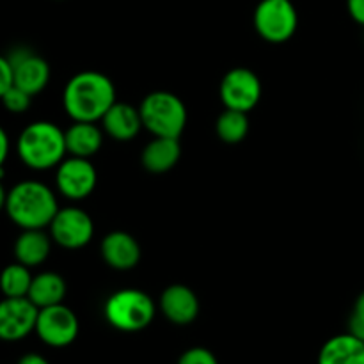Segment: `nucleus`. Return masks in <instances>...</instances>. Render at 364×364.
Wrapping results in <instances>:
<instances>
[{
	"label": "nucleus",
	"instance_id": "obj_1",
	"mask_svg": "<svg viewBox=\"0 0 364 364\" xmlns=\"http://www.w3.org/2000/svg\"><path fill=\"white\" fill-rule=\"evenodd\" d=\"M116 103V85L100 71H80L68 80L63 107L73 121L98 123Z\"/></svg>",
	"mask_w": 364,
	"mask_h": 364
},
{
	"label": "nucleus",
	"instance_id": "obj_2",
	"mask_svg": "<svg viewBox=\"0 0 364 364\" xmlns=\"http://www.w3.org/2000/svg\"><path fill=\"white\" fill-rule=\"evenodd\" d=\"M57 212L55 192L43 181H18L7 191L6 213L20 230H46Z\"/></svg>",
	"mask_w": 364,
	"mask_h": 364
},
{
	"label": "nucleus",
	"instance_id": "obj_3",
	"mask_svg": "<svg viewBox=\"0 0 364 364\" xmlns=\"http://www.w3.org/2000/svg\"><path fill=\"white\" fill-rule=\"evenodd\" d=\"M16 153L28 169H53L66 159L64 130L52 121H34L18 135Z\"/></svg>",
	"mask_w": 364,
	"mask_h": 364
},
{
	"label": "nucleus",
	"instance_id": "obj_4",
	"mask_svg": "<svg viewBox=\"0 0 364 364\" xmlns=\"http://www.w3.org/2000/svg\"><path fill=\"white\" fill-rule=\"evenodd\" d=\"M107 323L121 333H139L151 326L156 315L155 301L137 288H123L107 299L103 308Z\"/></svg>",
	"mask_w": 364,
	"mask_h": 364
},
{
	"label": "nucleus",
	"instance_id": "obj_5",
	"mask_svg": "<svg viewBox=\"0 0 364 364\" xmlns=\"http://www.w3.org/2000/svg\"><path fill=\"white\" fill-rule=\"evenodd\" d=\"M142 127L153 137L180 139L187 127V107L180 96L169 91H153L139 107Z\"/></svg>",
	"mask_w": 364,
	"mask_h": 364
},
{
	"label": "nucleus",
	"instance_id": "obj_6",
	"mask_svg": "<svg viewBox=\"0 0 364 364\" xmlns=\"http://www.w3.org/2000/svg\"><path fill=\"white\" fill-rule=\"evenodd\" d=\"M299 14L291 0H262L255 9V28L265 41L279 45L297 32Z\"/></svg>",
	"mask_w": 364,
	"mask_h": 364
},
{
	"label": "nucleus",
	"instance_id": "obj_7",
	"mask_svg": "<svg viewBox=\"0 0 364 364\" xmlns=\"http://www.w3.org/2000/svg\"><path fill=\"white\" fill-rule=\"evenodd\" d=\"M78 329L80 323L73 309L64 304H55L39 309L34 333L48 347L64 348L77 340Z\"/></svg>",
	"mask_w": 364,
	"mask_h": 364
},
{
	"label": "nucleus",
	"instance_id": "obj_8",
	"mask_svg": "<svg viewBox=\"0 0 364 364\" xmlns=\"http://www.w3.org/2000/svg\"><path fill=\"white\" fill-rule=\"evenodd\" d=\"M50 237L64 249H82L95 237V223L85 210L78 206L59 208L48 226Z\"/></svg>",
	"mask_w": 364,
	"mask_h": 364
},
{
	"label": "nucleus",
	"instance_id": "obj_9",
	"mask_svg": "<svg viewBox=\"0 0 364 364\" xmlns=\"http://www.w3.org/2000/svg\"><path fill=\"white\" fill-rule=\"evenodd\" d=\"M96 183H98V174L91 159L70 155L55 167L57 191L70 201H82L91 196Z\"/></svg>",
	"mask_w": 364,
	"mask_h": 364
},
{
	"label": "nucleus",
	"instance_id": "obj_10",
	"mask_svg": "<svg viewBox=\"0 0 364 364\" xmlns=\"http://www.w3.org/2000/svg\"><path fill=\"white\" fill-rule=\"evenodd\" d=\"M219 96L226 109L249 112L262 98V82L249 68H233L220 80Z\"/></svg>",
	"mask_w": 364,
	"mask_h": 364
},
{
	"label": "nucleus",
	"instance_id": "obj_11",
	"mask_svg": "<svg viewBox=\"0 0 364 364\" xmlns=\"http://www.w3.org/2000/svg\"><path fill=\"white\" fill-rule=\"evenodd\" d=\"M13 68V84L31 96L39 95L50 82V66L46 59L27 46H16L7 53Z\"/></svg>",
	"mask_w": 364,
	"mask_h": 364
},
{
	"label": "nucleus",
	"instance_id": "obj_12",
	"mask_svg": "<svg viewBox=\"0 0 364 364\" xmlns=\"http://www.w3.org/2000/svg\"><path fill=\"white\" fill-rule=\"evenodd\" d=\"M39 308L28 297H4L0 301V340L20 341L36 331Z\"/></svg>",
	"mask_w": 364,
	"mask_h": 364
},
{
	"label": "nucleus",
	"instance_id": "obj_13",
	"mask_svg": "<svg viewBox=\"0 0 364 364\" xmlns=\"http://www.w3.org/2000/svg\"><path fill=\"white\" fill-rule=\"evenodd\" d=\"M159 308L174 326H188L199 315V299L192 288L185 284H171L160 295Z\"/></svg>",
	"mask_w": 364,
	"mask_h": 364
},
{
	"label": "nucleus",
	"instance_id": "obj_14",
	"mask_svg": "<svg viewBox=\"0 0 364 364\" xmlns=\"http://www.w3.org/2000/svg\"><path fill=\"white\" fill-rule=\"evenodd\" d=\"M141 245L127 231H112L102 240V258L110 269L132 270L141 262Z\"/></svg>",
	"mask_w": 364,
	"mask_h": 364
},
{
	"label": "nucleus",
	"instance_id": "obj_15",
	"mask_svg": "<svg viewBox=\"0 0 364 364\" xmlns=\"http://www.w3.org/2000/svg\"><path fill=\"white\" fill-rule=\"evenodd\" d=\"M102 128L114 141L128 142L137 137L141 128L144 127H142L141 112L137 107L116 102L102 117Z\"/></svg>",
	"mask_w": 364,
	"mask_h": 364
},
{
	"label": "nucleus",
	"instance_id": "obj_16",
	"mask_svg": "<svg viewBox=\"0 0 364 364\" xmlns=\"http://www.w3.org/2000/svg\"><path fill=\"white\" fill-rule=\"evenodd\" d=\"M52 237L45 230H21L13 245L14 258L28 269L43 265L52 251Z\"/></svg>",
	"mask_w": 364,
	"mask_h": 364
},
{
	"label": "nucleus",
	"instance_id": "obj_17",
	"mask_svg": "<svg viewBox=\"0 0 364 364\" xmlns=\"http://www.w3.org/2000/svg\"><path fill=\"white\" fill-rule=\"evenodd\" d=\"M64 137H66L68 155L91 159L102 149L103 128L89 121H73V124L64 130Z\"/></svg>",
	"mask_w": 364,
	"mask_h": 364
},
{
	"label": "nucleus",
	"instance_id": "obj_18",
	"mask_svg": "<svg viewBox=\"0 0 364 364\" xmlns=\"http://www.w3.org/2000/svg\"><path fill=\"white\" fill-rule=\"evenodd\" d=\"M318 364H364V340L352 333L333 336L320 348Z\"/></svg>",
	"mask_w": 364,
	"mask_h": 364
},
{
	"label": "nucleus",
	"instance_id": "obj_19",
	"mask_svg": "<svg viewBox=\"0 0 364 364\" xmlns=\"http://www.w3.org/2000/svg\"><path fill=\"white\" fill-rule=\"evenodd\" d=\"M181 156V146L178 139L155 137L144 146L141 162L148 173L164 174L173 169Z\"/></svg>",
	"mask_w": 364,
	"mask_h": 364
},
{
	"label": "nucleus",
	"instance_id": "obj_20",
	"mask_svg": "<svg viewBox=\"0 0 364 364\" xmlns=\"http://www.w3.org/2000/svg\"><path fill=\"white\" fill-rule=\"evenodd\" d=\"M66 281L57 272H41L32 277L31 290L27 297L36 308L43 309L48 306L63 304L66 297Z\"/></svg>",
	"mask_w": 364,
	"mask_h": 364
},
{
	"label": "nucleus",
	"instance_id": "obj_21",
	"mask_svg": "<svg viewBox=\"0 0 364 364\" xmlns=\"http://www.w3.org/2000/svg\"><path fill=\"white\" fill-rule=\"evenodd\" d=\"M217 135L226 144H238L244 141L249 134V117L247 112L242 110L226 109L219 116L215 124Z\"/></svg>",
	"mask_w": 364,
	"mask_h": 364
},
{
	"label": "nucleus",
	"instance_id": "obj_22",
	"mask_svg": "<svg viewBox=\"0 0 364 364\" xmlns=\"http://www.w3.org/2000/svg\"><path fill=\"white\" fill-rule=\"evenodd\" d=\"M31 269L14 262L0 272V291L4 297H27L32 284Z\"/></svg>",
	"mask_w": 364,
	"mask_h": 364
},
{
	"label": "nucleus",
	"instance_id": "obj_23",
	"mask_svg": "<svg viewBox=\"0 0 364 364\" xmlns=\"http://www.w3.org/2000/svg\"><path fill=\"white\" fill-rule=\"evenodd\" d=\"M0 102H2L4 109H6L7 112L23 114L27 112L28 107H31L32 96L28 95L27 91H23V89L16 87V85L13 84L9 89H7L6 95L0 98Z\"/></svg>",
	"mask_w": 364,
	"mask_h": 364
},
{
	"label": "nucleus",
	"instance_id": "obj_24",
	"mask_svg": "<svg viewBox=\"0 0 364 364\" xmlns=\"http://www.w3.org/2000/svg\"><path fill=\"white\" fill-rule=\"evenodd\" d=\"M178 364H219L215 354L205 347H192L178 359Z\"/></svg>",
	"mask_w": 364,
	"mask_h": 364
},
{
	"label": "nucleus",
	"instance_id": "obj_25",
	"mask_svg": "<svg viewBox=\"0 0 364 364\" xmlns=\"http://www.w3.org/2000/svg\"><path fill=\"white\" fill-rule=\"evenodd\" d=\"M348 333L364 340V291L354 302V309L348 320Z\"/></svg>",
	"mask_w": 364,
	"mask_h": 364
},
{
	"label": "nucleus",
	"instance_id": "obj_26",
	"mask_svg": "<svg viewBox=\"0 0 364 364\" xmlns=\"http://www.w3.org/2000/svg\"><path fill=\"white\" fill-rule=\"evenodd\" d=\"M13 85V68H11L7 55H0V98Z\"/></svg>",
	"mask_w": 364,
	"mask_h": 364
},
{
	"label": "nucleus",
	"instance_id": "obj_27",
	"mask_svg": "<svg viewBox=\"0 0 364 364\" xmlns=\"http://www.w3.org/2000/svg\"><path fill=\"white\" fill-rule=\"evenodd\" d=\"M347 9L352 20L364 27V0H347Z\"/></svg>",
	"mask_w": 364,
	"mask_h": 364
},
{
	"label": "nucleus",
	"instance_id": "obj_28",
	"mask_svg": "<svg viewBox=\"0 0 364 364\" xmlns=\"http://www.w3.org/2000/svg\"><path fill=\"white\" fill-rule=\"evenodd\" d=\"M9 149H11L9 135H7V132L0 127V169H2L7 156H9Z\"/></svg>",
	"mask_w": 364,
	"mask_h": 364
},
{
	"label": "nucleus",
	"instance_id": "obj_29",
	"mask_svg": "<svg viewBox=\"0 0 364 364\" xmlns=\"http://www.w3.org/2000/svg\"><path fill=\"white\" fill-rule=\"evenodd\" d=\"M16 364H50V363L46 361L45 355L36 354V352H28V354L21 355L20 361H18Z\"/></svg>",
	"mask_w": 364,
	"mask_h": 364
},
{
	"label": "nucleus",
	"instance_id": "obj_30",
	"mask_svg": "<svg viewBox=\"0 0 364 364\" xmlns=\"http://www.w3.org/2000/svg\"><path fill=\"white\" fill-rule=\"evenodd\" d=\"M6 201H7V191L6 187H4L2 180H0V212L6 210Z\"/></svg>",
	"mask_w": 364,
	"mask_h": 364
}]
</instances>
